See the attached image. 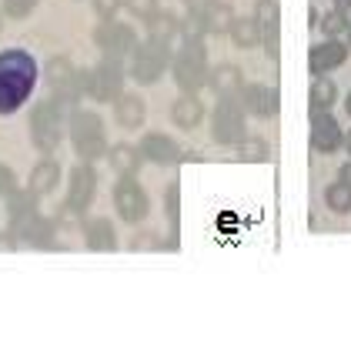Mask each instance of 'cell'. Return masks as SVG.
Here are the masks:
<instances>
[{
	"label": "cell",
	"mask_w": 351,
	"mask_h": 341,
	"mask_svg": "<svg viewBox=\"0 0 351 341\" xmlns=\"http://www.w3.org/2000/svg\"><path fill=\"white\" fill-rule=\"evenodd\" d=\"M171 71H174V80L184 94H194L208 84V51L204 44H184L181 51L171 57Z\"/></svg>",
	"instance_id": "cell-5"
},
{
	"label": "cell",
	"mask_w": 351,
	"mask_h": 341,
	"mask_svg": "<svg viewBox=\"0 0 351 341\" xmlns=\"http://www.w3.org/2000/svg\"><path fill=\"white\" fill-rule=\"evenodd\" d=\"M124 7V0H94V10H97V17H104V21H114V14Z\"/></svg>",
	"instance_id": "cell-37"
},
{
	"label": "cell",
	"mask_w": 351,
	"mask_h": 341,
	"mask_svg": "<svg viewBox=\"0 0 351 341\" xmlns=\"http://www.w3.org/2000/svg\"><path fill=\"white\" fill-rule=\"evenodd\" d=\"M181 34V21L174 17V14H164L158 10L151 21H147V40H158V44H167L171 47V40Z\"/></svg>",
	"instance_id": "cell-24"
},
{
	"label": "cell",
	"mask_w": 351,
	"mask_h": 341,
	"mask_svg": "<svg viewBox=\"0 0 351 341\" xmlns=\"http://www.w3.org/2000/svg\"><path fill=\"white\" fill-rule=\"evenodd\" d=\"M0 30H3V17H0Z\"/></svg>",
	"instance_id": "cell-45"
},
{
	"label": "cell",
	"mask_w": 351,
	"mask_h": 341,
	"mask_svg": "<svg viewBox=\"0 0 351 341\" xmlns=\"http://www.w3.org/2000/svg\"><path fill=\"white\" fill-rule=\"evenodd\" d=\"M184 3H188L191 14H204V10H208V7H211L215 0H184Z\"/></svg>",
	"instance_id": "cell-39"
},
{
	"label": "cell",
	"mask_w": 351,
	"mask_h": 341,
	"mask_svg": "<svg viewBox=\"0 0 351 341\" xmlns=\"http://www.w3.org/2000/svg\"><path fill=\"white\" fill-rule=\"evenodd\" d=\"M114 208H117V214H121L128 224H137V221L147 217L151 201H147L144 187L137 184V178H121V181L114 184Z\"/></svg>",
	"instance_id": "cell-8"
},
{
	"label": "cell",
	"mask_w": 351,
	"mask_h": 341,
	"mask_svg": "<svg viewBox=\"0 0 351 341\" xmlns=\"http://www.w3.org/2000/svg\"><path fill=\"white\" fill-rule=\"evenodd\" d=\"M94 40L104 51V57H114V60L131 57L137 47V34L128 24H117V21H104V24L94 30Z\"/></svg>",
	"instance_id": "cell-9"
},
{
	"label": "cell",
	"mask_w": 351,
	"mask_h": 341,
	"mask_svg": "<svg viewBox=\"0 0 351 341\" xmlns=\"http://www.w3.org/2000/svg\"><path fill=\"white\" fill-rule=\"evenodd\" d=\"M345 110H348V117H351V94H348V101H345Z\"/></svg>",
	"instance_id": "cell-43"
},
{
	"label": "cell",
	"mask_w": 351,
	"mask_h": 341,
	"mask_svg": "<svg viewBox=\"0 0 351 341\" xmlns=\"http://www.w3.org/2000/svg\"><path fill=\"white\" fill-rule=\"evenodd\" d=\"M201 21H204V27H208V34H228L231 24H234V14H231V7H228V3L215 0V3L201 14Z\"/></svg>",
	"instance_id": "cell-25"
},
{
	"label": "cell",
	"mask_w": 351,
	"mask_h": 341,
	"mask_svg": "<svg viewBox=\"0 0 351 341\" xmlns=\"http://www.w3.org/2000/svg\"><path fill=\"white\" fill-rule=\"evenodd\" d=\"M124 7L141 21H151L158 14V0H124Z\"/></svg>",
	"instance_id": "cell-33"
},
{
	"label": "cell",
	"mask_w": 351,
	"mask_h": 341,
	"mask_svg": "<svg viewBox=\"0 0 351 341\" xmlns=\"http://www.w3.org/2000/svg\"><path fill=\"white\" fill-rule=\"evenodd\" d=\"M345 34H348V44H351V24H348V30H345Z\"/></svg>",
	"instance_id": "cell-44"
},
{
	"label": "cell",
	"mask_w": 351,
	"mask_h": 341,
	"mask_svg": "<svg viewBox=\"0 0 351 341\" xmlns=\"http://www.w3.org/2000/svg\"><path fill=\"white\" fill-rule=\"evenodd\" d=\"M37 87V60L21 47L0 54V117L27 104Z\"/></svg>",
	"instance_id": "cell-1"
},
{
	"label": "cell",
	"mask_w": 351,
	"mask_h": 341,
	"mask_svg": "<svg viewBox=\"0 0 351 341\" xmlns=\"http://www.w3.org/2000/svg\"><path fill=\"white\" fill-rule=\"evenodd\" d=\"M211 137H215L217 144H238L244 137L241 97H217L215 121H211Z\"/></svg>",
	"instance_id": "cell-7"
},
{
	"label": "cell",
	"mask_w": 351,
	"mask_h": 341,
	"mask_svg": "<svg viewBox=\"0 0 351 341\" xmlns=\"http://www.w3.org/2000/svg\"><path fill=\"white\" fill-rule=\"evenodd\" d=\"M171 117H174L178 128L191 131V128H197V124L204 121V104H201L194 94H181V97L174 101V107H171Z\"/></svg>",
	"instance_id": "cell-19"
},
{
	"label": "cell",
	"mask_w": 351,
	"mask_h": 341,
	"mask_svg": "<svg viewBox=\"0 0 351 341\" xmlns=\"http://www.w3.org/2000/svg\"><path fill=\"white\" fill-rule=\"evenodd\" d=\"M164 211H167V221L171 228L178 231V221H181V184H167V194H164Z\"/></svg>",
	"instance_id": "cell-30"
},
{
	"label": "cell",
	"mask_w": 351,
	"mask_h": 341,
	"mask_svg": "<svg viewBox=\"0 0 351 341\" xmlns=\"http://www.w3.org/2000/svg\"><path fill=\"white\" fill-rule=\"evenodd\" d=\"M84 244L90 251H114L117 248V235H114V224L108 217H94L84 224Z\"/></svg>",
	"instance_id": "cell-18"
},
{
	"label": "cell",
	"mask_w": 351,
	"mask_h": 341,
	"mask_svg": "<svg viewBox=\"0 0 351 341\" xmlns=\"http://www.w3.org/2000/svg\"><path fill=\"white\" fill-rule=\"evenodd\" d=\"M231 40L238 44V47H254V44H261V30H258V21L254 17H234V24H231Z\"/></svg>",
	"instance_id": "cell-26"
},
{
	"label": "cell",
	"mask_w": 351,
	"mask_h": 341,
	"mask_svg": "<svg viewBox=\"0 0 351 341\" xmlns=\"http://www.w3.org/2000/svg\"><path fill=\"white\" fill-rule=\"evenodd\" d=\"M335 97H338L335 80L318 78L315 84H311V110H328V107L335 104Z\"/></svg>",
	"instance_id": "cell-27"
},
{
	"label": "cell",
	"mask_w": 351,
	"mask_h": 341,
	"mask_svg": "<svg viewBox=\"0 0 351 341\" xmlns=\"http://www.w3.org/2000/svg\"><path fill=\"white\" fill-rule=\"evenodd\" d=\"M341 144H345V151H348V154H351V131L345 134V137H341Z\"/></svg>",
	"instance_id": "cell-42"
},
{
	"label": "cell",
	"mask_w": 351,
	"mask_h": 341,
	"mask_svg": "<svg viewBox=\"0 0 351 341\" xmlns=\"http://www.w3.org/2000/svg\"><path fill=\"white\" fill-rule=\"evenodd\" d=\"M34 7H37V0H3V14L7 17H17V21L27 17Z\"/></svg>",
	"instance_id": "cell-35"
},
{
	"label": "cell",
	"mask_w": 351,
	"mask_h": 341,
	"mask_svg": "<svg viewBox=\"0 0 351 341\" xmlns=\"http://www.w3.org/2000/svg\"><path fill=\"white\" fill-rule=\"evenodd\" d=\"M338 181L351 187V161H348V164H341V171H338Z\"/></svg>",
	"instance_id": "cell-40"
},
{
	"label": "cell",
	"mask_w": 351,
	"mask_h": 341,
	"mask_svg": "<svg viewBox=\"0 0 351 341\" xmlns=\"http://www.w3.org/2000/svg\"><path fill=\"white\" fill-rule=\"evenodd\" d=\"M17 241H21V237H17L14 228H10V231H0V251H14V248H17Z\"/></svg>",
	"instance_id": "cell-38"
},
{
	"label": "cell",
	"mask_w": 351,
	"mask_h": 341,
	"mask_svg": "<svg viewBox=\"0 0 351 341\" xmlns=\"http://www.w3.org/2000/svg\"><path fill=\"white\" fill-rule=\"evenodd\" d=\"M57 181H60V164H57V161H40V164L30 171L27 187L40 198V194H51L57 187Z\"/></svg>",
	"instance_id": "cell-22"
},
{
	"label": "cell",
	"mask_w": 351,
	"mask_h": 341,
	"mask_svg": "<svg viewBox=\"0 0 351 341\" xmlns=\"http://www.w3.org/2000/svg\"><path fill=\"white\" fill-rule=\"evenodd\" d=\"M238 154H241V161H268V144L258 141V137H241Z\"/></svg>",
	"instance_id": "cell-32"
},
{
	"label": "cell",
	"mask_w": 351,
	"mask_h": 341,
	"mask_svg": "<svg viewBox=\"0 0 351 341\" xmlns=\"http://www.w3.org/2000/svg\"><path fill=\"white\" fill-rule=\"evenodd\" d=\"M67 134L74 141V151L81 161H97L108 154V141H104V121L94 110H71L67 117Z\"/></svg>",
	"instance_id": "cell-2"
},
{
	"label": "cell",
	"mask_w": 351,
	"mask_h": 341,
	"mask_svg": "<svg viewBox=\"0 0 351 341\" xmlns=\"http://www.w3.org/2000/svg\"><path fill=\"white\" fill-rule=\"evenodd\" d=\"M345 60H348V47H345V44H338V40L315 44L311 54H308V67H311V74H315V78H324L328 71L341 67Z\"/></svg>",
	"instance_id": "cell-13"
},
{
	"label": "cell",
	"mask_w": 351,
	"mask_h": 341,
	"mask_svg": "<svg viewBox=\"0 0 351 341\" xmlns=\"http://www.w3.org/2000/svg\"><path fill=\"white\" fill-rule=\"evenodd\" d=\"M94 194H97V171L90 167V164H81V167H74L71 171V187H67V208L84 214V211L90 208V201H94Z\"/></svg>",
	"instance_id": "cell-10"
},
{
	"label": "cell",
	"mask_w": 351,
	"mask_h": 341,
	"mask_svg": "<svg viewBox=\"0 0 351 341\" xmlns=\"http://www.w3.org/2000/svg\"><path fill=\"white\" fill-rule=\"evenodd\" d=\"M341 124L328 114V110H311V148L322 151V154H331L341 148Z\"/></svg>",
	"instance_id": "cell-11"
},
{
	"label": "cell",
	"mask_w": 351,
	"mask_h": 341,
	"mask_svg": "<svg viewBox=\"0 0 351 341\" xmlns=\"http://www.w3.org/2000/svg\"><path fill=\"white\" fill-rule=\"evenodd\" d=\"M324 201H328V208L338 211V214H345V211H351V187L341 181L328 184L324 187Z\"/></svg>",
	"instance_id": "cell-28"
},
{
	"label": "cell",
	"mask_w": 351,
	"mask_h": 341,
	"mask_svg": "<svg viewBox=\"0 0 351 341\" xmlns=\"http://www.w3.org/2000/svg\"><path fill=\"white\" fill-rule=\"evenodd\" d=\"M204 34H208V27L201 21V14H188V17L181 21V37H184V44H204Z\"/></svg>",
	"instance_id": "cell-29"
},
{
	"label": "cell",
	"mask_w": 351,
	"mask_h": 341,
	"mask_svg": "<svg viewBox=\"0 0 351 341\" xmlns=\"http://www.w3.org/2000/svg\"><path fill=\"white\" fill-rule=\"evenodd\" d=\"M114 117H117L121 128L134 131V128L144 124V117H147V104H144L137 94H121V97L114 101Z\"/></svg>",
	"instance_id": "cell-17"
},
{
	"label": "cell",
	"mask_w": 351,
	"mask_h": 341,
	"mask_svg": "<svg viewBox=\"0 0 351 341\" xmlns=\"http://www.w3.org/2000/svg\"><path fill=\"white\" fill-rule=\"evenodd\" d=\"M241 107L254 117H274L278 114V91L265 84H244L241 87Z\"/></svg>",
	"instance_id": "cell-12"
},
{
	"label": "cell",
	"mask_w": 351,
	"mask_h": 341,
	"mask_svg": "<svg viewBox=\"0 0 351 341\" xmlns=\"http://www.w3.org/2000/svg\"><path fill=\"white\" fill-rule=\"evenodd\" d=\"M208 80H211V87L217 91V97H238L241 87H244L241 67H234V64H221Z\"/></svg>",
	"instance_id": "cell-20"
},
{
	"label": "cell",
	"mask_w": 351,
	"mask_h": 341,
	"mask_svg": "<svg viewBox=\"0 0 351 341\" xmlns=\"http://www.w3.org/2000/svg\"><path fill=\"white\" fill-rule=\"evenodd\" d=\"M108 158H110V167L121 178H134L137 171H141V151L131 148V144H114L108 151Z\"/></svg>",
	"instance_id": "cell-23"
},
{
	"label": "cell",
	"mask_w": 351,
	"mask_h": 341,
	"mask_svg": "<svg viewBox=\"0 0 351 341\" xmlns=\"http://www.w3.org/2000/svg\"><path fill=\"white\" fill-rule=\"evenodd\" d=\"M54 221H47V217H34L24 231H17V237L21 241H27L30 248H57V241H54Z\"/></svg>",
	"instance_id": "cell-21"
},
{
	"label": "cell",
	"mask_w": 351,
	"mask_h": 341,
	"mask_svg": "<svg viewBox=\"0 0 351 341\" xmlns=\"http://www.w3.org/2000/svg\"><path fill=\"white\" fill-rule=\"evenodd\" d=\"M81 87L87 97H94V101H117L121 94H124V67H121V60H114V57H104L97 67H90V71H81Z\"/></svg>",
	"instance_id": "cell-4"
},
{
	"label": "cell",
	"mask_w": 351,
	"mask_h": 341,
	"mask_svg": "<svg viewBox=\"0 0 351 341\" xmlns=\"http://www.w3.org/2000/svg\"><path fill=\"white\" fill-rule=\"evenodd\" d=\"M167 60H171V47L158 44V40H144L137 44L131 54V78L137 84H158L161 74L167 71Z\"/></svg>",
	"instance_id": "cell-6"
},
{
	"label": "cell",
	"mask_w": 351,
	"mask_h": 341,
	"mask_svg": "<svg viewBox=\"0 0 351 341\" xmlns=\"http://www.w3.org/2000/svg\"><path fill=\"white\" fill-rule=\"evenodd\" d=\"M7 214H10V228L14 231H24L30 221L40 214L37 211V194L30 187H17L10 198H7Z\"/></svg>",
	"instance_id": "cell-16"
},
{
	"label": "cell",
	"mask_w": 351,
	"mask_h": 341,
	"mask_svg": "<svg viewBox=\"0 0 351 341\" xmlns=\"http://www.w3.org/2000/svg\"><path fill=\"white\" fill-rule=\"evenodd\" d=\"M335 3H338V10H345V14L351 10V0H335Z\"/></svg>",
	"instance_id": "cell-41"
},
{
	"label": "cell",
	"mask_w": 351,
	"mask_h": 341,
	"mask_svg": "<svg viewBox=\"0 0 351 341\" xmlns=\"http://www.w3.org/2000/svg\"><path fill=\"white\" fill-rule=\"evenodd\" d=\"M14 191H17V174L0 164V198H10Z\"/></svg>",
	"instance_id": "cell-36"
},
{
	"label": "cell",
	"mask_w": 351,
	"mask_h": 341,
	"mask_svg": "<svg viewBox=\"0 0 351 341\" xmlns=\"http://www.w3.org/2000/svg\"><path fill=\"white\" fill-rule=\"evenodd\" d=\"M67 110L57 104L54 97L51 101H40V104L34 107V114H30V141H34V148H40V151H54L57 144H60V137L67 131Z\"/></svg>",
	"instance_id": "cell-3"
},
{
	"label": "cell",
	"mask_w": 351,
	"mask_h": 341,
	"mask_svg": "<svg viewBox=\"0 0 351 341\" xmlns=\"http://www.w3.org/2000/svg\"><path fill=\"white\" fill-rule=\"evenodd\" d=\"M131 251H161V237L154 235V231H141L131 241Z\"/></svg>",
	"instance_id": "cell-34"
},
{
	"label": "cell",
	"mask_w": 351,
	"mask_h": 341,
	"mask_svg": "<svg viewBox=\"0 0 351 341\" xmlns=\"http://www.w3.org/2000/svg\"><path fill=\"white\" fill-rule=\"evenodd\" d=\"M141 158L151 161V164H178L181 161V148L167 137V134H144L141 137Z\"/></svg>",
	"instance_id": "cell-15"
},
{
	"label": "cell",
	"mask_w": 351,
	"mask_h": 341,
	"mask_svg": "<svg viewBox=\"0 0 351 341\" xmlns=\"http://www.w3.org/2000/svg\"><path fill=\"white\" fill-rule=\"evenodd\" d=\"M254 21H258V30H261V44L268 57L274 60L278 57V24H281V14H278V3L274 0H258L254 7Z\"/></svg>",
	"instance_id": "cell-14"
},
{
	"label": "cell",
	"mask_w": 351,
	"mask_h": 341,
	"mask_svg": "<svg viewBox=\"0 0 351 341\" xmlns=\"http://www.w3.org/2000/svg\"><path fill=\"white\" fill-rule=\"evenodd\" d=\"M348 24H351L348 14H345V10H338V7H335L331 14H324V17H322V30L328 34V40H335L338 34H345V30H348Z\"/></svg>",
	"instance_id": "cell-31"
}]
</instances>
